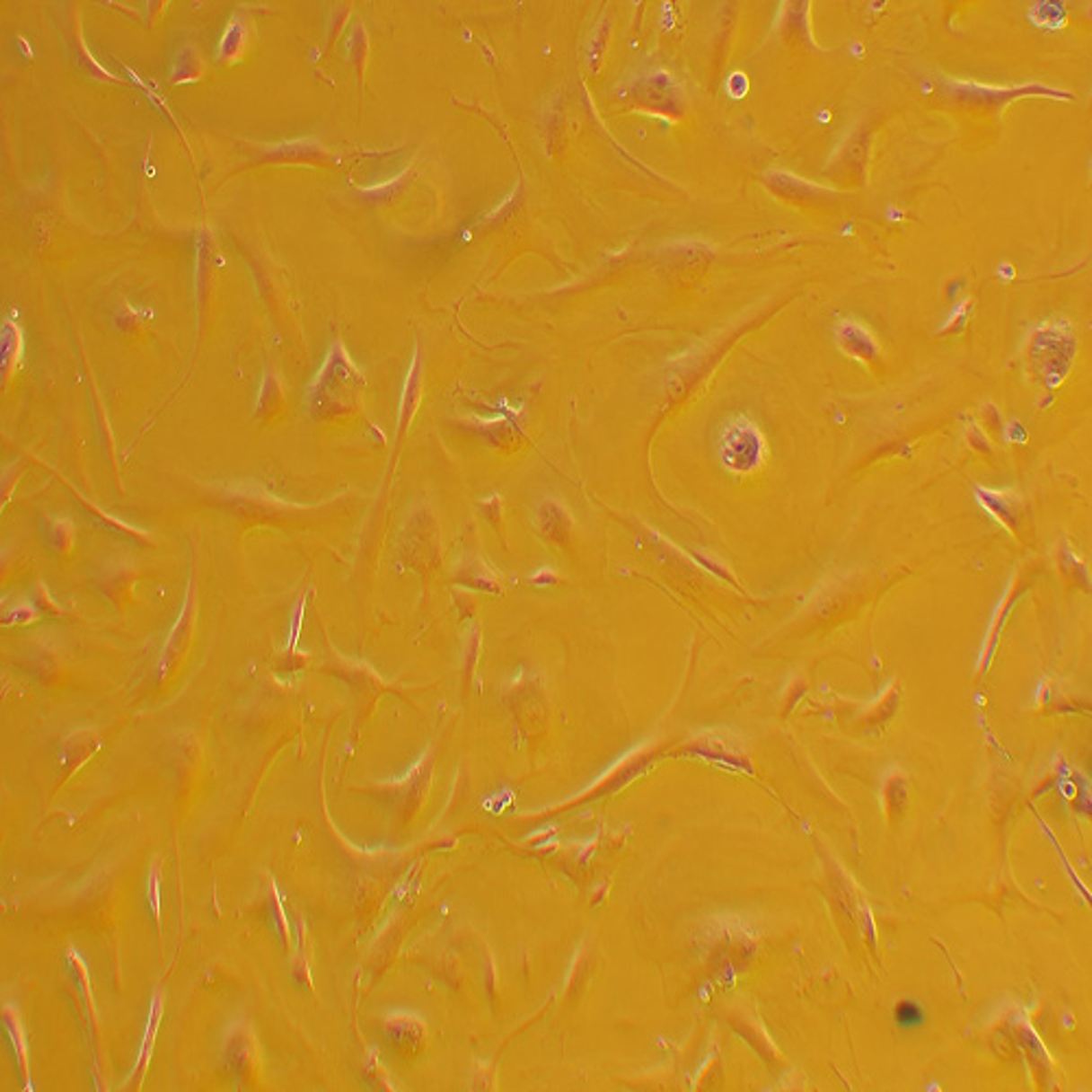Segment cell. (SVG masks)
<instances>
[{
	"mask_svg": "<svg viewBox=\"0 0 1092 1092\" xmlns=\"http://www.w3.org/2000/svg\"><path fill=\"white\" fill-rule=\"evenodd\" d=\"M365 378L352 363L341 343H332L321 370L306 392V407L313 418L335 422L352 416L361 402Z\"/></svg>",
	"mask_w": 1092,
	"mask_h": 1092,
	"instance_id": "1",
	"label": "cell"
},
{
	"mask_svg": "<svg viewBox=\"0 0 1092 1092\" xmlns=\"http://www.w3.org/2000/svg\"><path fill=\"white\" fill-rule=\"evenodd\" d=\"M1075 354L1073 328L1066 321H1046L1029 339V363L1046 387H1058L1069 374Z\"/></svg>",
	"mask_w": 1092,
	"mask_h": 1092,
	"instance_id": "2",
	"label": "cell"
},
{
	"mask_svg": "<svg viewBox=\"0 0 1092 1092\" xmlns=\"http://www.w3.org/2000/svg\"><path fill=\"white\" fill-rule=\"evenodd\" d=\"M767 444L761 428L747 416H732L717 433V454L730 472L750 474L765 462Z\"/></svg>",
	"mask_w": 1092,
	"mask_h": 1092,
	"instance_id": "3",
	"label": "cell"
},
{
	"mask_svg": "<svg viewBox=\"0 0 1092 1092\" xmlns=\"http://www.w3.org/2000/svg\"><path fill=\"white\" fill-rule=\"evenodd\" d=\"M944 92L948 97L964 101V103L983 105L990 110H1000L1008 105L1009 101L1023 99V97H1053V99H1073V94L1064 92V90L1049 88L1043 84H1023V85H988V84H974V81H955V79H939Z\"/></svg>",
	"mask_w": 1092,
	"mask_h": 1092,
	"instance_id": "4",
	"label": "cell"
},
{
	"mask_svg": "<svg viewBox=\"0 0 1092 1092\" xmlns=\"http://www.w3.org/2000/svg\"><path fill=\"white\" fill-rule=\"evenodd\" d=\"M634 94L645 108L656 110V112H682L680 88L662 70H656V73H649L647 77L640 79L638 85L634 88Z\"/></svg>",
	"mask_w": 1092,
	"mask_h": 1092,
	"instance_id": "5",
	"label": "cell"
},
{
	"mask_svg": "<svg viewBox=\"0 0 1092 1092\" xmlns=\"http://www.w3.org/2000/svg\"><path fill=\"white\" fill-rule=\"evenodd\" d=\"M193 590H195L193 588V568H190L189 570V590H186L184 605H181L180 616H177V623L173 625V630H171L164 649H162V660H160L162 677L173 669V666L177 665V660H180V654L186 649V645H189L190 631H193V623H195V612H197Z\"/></svg>",
	"mask_w": 1092,
	"mask_h": 1092,
	"instance_id": "6",
	"label": "cell"
},
{
	"mask_svg": "<svg viewBox=\"0 0 1092 1092\" xmlns=\"http://www.w3.org/2000/svg\"><path fill=\"white\" fill-rule=\"evenodd\" d=\"M835 341L848 357L859 361H876L881 346L863 323L854 320H839L835 326Z\"/></svg>",
	"mask_w": 1092,
	"mask_h": 1092,
	"instance_id": "7",
	"label": "cell"
},
{
	"mask_svg": "<svg viewBox=\"0 0 1092 1092\" xmlns=\"http://www.w3.org/2000/svg\"><path fill=\"white\" fill-rule=\"evenodd\" d=\"M251 31H254L251 20L247 18L245 13H236V16L230 20V24H227L224 38H221L216 57H219L221 62H239L242 55L247 53V48H250Z\"/></svg>",
	"mask_w": 1092,
	"mask_h": 1092,
	"instance_id": "8",
	"label": "cell"
},
{
	"mask_svg": "<svg viewBox=\"0 0 1092 1092\" xmlns=\"http://www.w3.org/2000/svg\"><path fill=\"white\" fill-rule=\"evenodd\" d=\"M765 177H767V184H770L778 195L788 197V199H813V197L828 193V189L808 184V181H804L802 177L785 173V171H770Z\"/></svg>",
	"mask_w": 1092,
	"mask_h": 1092,
	"instance_id": "9",
	"label": "cell"
},
{
	"mask_svg": "<svg viewBox=\"0 0 1092 1092\" xmlns=\"http://www.w3.org/2000/svg\"><path fill=\"white\" fill-rule=\"evenodd\" d=\"M328 158V151L321 149L320 145L313 140H297V143H282L276 145L273 149L265 151L262 160H277V162H323Z\"/></svg>",
	"mask_w": 1092,
	"mask_h": 1092,
	"instance_id": "10",
	"label": "cell"
},
{
	"mask_svg": "<svg viewBox=\"0 0 1092 1092\" xmlns=\"http://www.w3.org/2000/svg\"><path fill=\"white\" fill-rule=\"evenodd\" d=\"M22 350H24L22 330H20V326L13 320H4V323H3V378L4 381H9V378L16 374V367L20 365V361H22Z\"/></svg>",
	"mask_w": 1092,
	"mask_h": 1092,
	"instance_id": "11",
	"label": "cell"
},
{
	"mask_svg": "<svg viewBox=\"0 0 1092 1092\" xmlns=\"http://www.w3.org/2000/svg\"><path fill=\"white\" fill-rule=\"evenodd\" d=\"M42 535L47 544L57 553H70L75 544V524L68 518H55V515H44L42 520Z\"/></svg>",
	"mask_w": 1092,
	"mask_h": 1092,
	"instance_id": "12",
	"label": "cell"
},
{
	"mask_svg": "<svg viewBox=\"0 0 1092 1092\" xmlns=\"http://www.w3.org/2000/svg\"><path fill=\"white\" fill-rule=\"evenodd\" d=\"M204 73V62H201L199 50L193 47H184L180 55L173 59V68H171V79L173 84H186V81H195Z\"/></svg>",
	"mask_w": 1092,
	"mask_h": 1092,
	"instance_id": "13",
	"label": "cell"
},
{
	"mask_svg": "<svg viewBox=\"0 0 1092 1092\" xmlns=\"http://www.w3.org/2000/svg\"><path fill=\"white\" fill-rule=\"evenodd\" d=\"M894 1023L900 1031H918L927 1025V1012L918 1000L904 999L894 1008Z\"/></svg>",
	"mask_w": 1092,
	"mask_h": 1092,
	"instance_id": "14",
	"label": "cell"
},
{
	"mask_svg": "<svg viewBox=\"0 0 1092 1092\" xmlns=\"http://www.w3.org/2000/svg\"><path fill=\"white\" fill-rule=\"evenodd\" d=\"M285 402V393H282L280 383H277V378L273 376V374H265V378H262V385H260V393H258V416L260 418H271L273 413L280 409V404Z\"/></svg>",
	"mask_w": 1092,
	"mask_h": 1092,
	"instance_id": "15",
	"label": "cell"
},
{
	"mask_svg": "<svg viewBox=\"0 0 1092 1092\" xmlns=\"http://www.w3.org/2000/svg\"><path fill=\"white\" fill-rule=\"evenodd\" d=\"M4 1018V1029H7L9 1038H12L13 1046H16V1055H18V1064H20V1073L24 1075V1084H27V1090H31V1081H29V1061H27V1044H24V1031L22 1025H20V1020L13 1016L12 1009H4L3 1012Z\"/></svg>",
	"mask_w": 1092,
	"mask_h": 1092,
	"instance_id": "16",
	"label": "cell"
},
{
	"mask_svg": "<svg viewBox=\"0 0 1092 1092\" xmlns=\"http://www.w3.org/2000/svg\"><path fill=\"white\" fill-rule=\"evenodd\" d=\"M40 619V610L35 608L33 601H20L16 605H9L3 612V625H29Z\"/></svg>",
	"mask_w": 1092,
	"mask_h": 1092,
	"instance_id": "17",
	"label": "cell"
},
{
	"mask_svg": "<svg viewBox=\"0 0 1092 1092\" xmlns=\"http://www.w3.org/2000/svg\"><path fill=\"white\" fill-rule=\"evenodd\" d=\"M160 1016H162V1008H160V996H155L154 1005H151V1012H149V1020H146V1027H145V1043L143 1049H140L138 1055V1064H136V1069H140V1066L145 1064L146 1069V1060H149V1051L151 1046H154V1038H155V1031H158V1023H160Z\"/></svg>",
	"mask_w": 1092,
	"mask_h": 1092,
	"instance_id": "18",
	"label": "cell"
},
{
	"mask_svg": "<svg viewBox=\"0 0 1092 1092\" xmlns=\"http://www.w3.org/2000/svg\"><path fill=\"white\" fill-rule=\"evenodd\" d=\"M31 601H33L35 608L40 610V614H59V612H62L59 610L57 601L50 599L47 586L44 584H35V588L31 593Z\"/></svg>",
	"mask_w": 1092,
	"mask_h": 1092,
	"instance_id": "19",
	"label": "cell"
},
{
	"mask_svg": "<svg viewBox=\"0 0 1092 1092\" xmlns=\"http://www.w3.org/2000/svg\"><path fill=\"white\" fill-rule=\"evenodd\" d=\"M146 894H149V903H151V909H154V916L160 922V881H158V869H151L149 885H146Z\"/></svg>",
	"mask_w": 1092,
	"mask_h": 1092,
	"instance_id": "20",
	"label": "cell"
},
{
	"mask_svg": "<svg viewBox=\"0 0 1092 1092\" xmlns=\"http://www.w3.org/2000/svg\"><path fill=\"white\" fill-rule=\"evenodd\" d=\"M727 90H730V92L735 94V97H743V94H745V90H747L745 75H741V73L739 75H732L730 84H727Z\"/></svg>",
	"mask_w": 1092,
	"mask_h": 1092,
	"instance_id": "21",
	"label": "cell"
},
{
	"mask_svg": "<svg viewBox=\"0 0 1092 1092\" xmlns=\"http://www.w3.org/2000/svg\"><path fill=\"white\" fill-rule=\"evenodd\" d=\"M968 306H970V300H965V302H964V304H962V306H957V308H955V313H953V315H950V317H948V321H947V326H944V328H942V330H948V328H950V326H953V323H955V321H964V320H965V313H968Z\"/></svg>",
	"mask_w": 1092,
	"mask_h": 1092,
	"instance_id": "22",
	"label": "cell"
}]
</instances>
